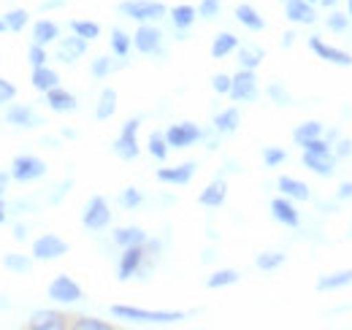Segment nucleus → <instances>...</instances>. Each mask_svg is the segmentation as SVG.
Wrapping results in <instances>:
<instances>
[{
    "instance_id": "nucleus-62",
    "label": "nucleus",
    "mask_w": 352,
    "mask_h": 330,
    "mask_svg": "<svg viewBox=\"0 0 352 330\" xmlns=\"http://www.w3.org/2000/svg\"><path fill=\"white\" fill-rule=\"evenodd\" d=\"M350 233H352V230H350Z\"/></svg>"
},
{
    "instance_id": "nucleus-58",
    "label": "nucleus",
    "mask_w": 352,
    "mask_h": 330,
    "mask_svg": "<svg viewBox=\"0 0 352 330\" xmlns=\"http://www.w3.org/2000/svg\"><path fill=\"white\" fill-rule=\"evenodd\" d=\"M6 179H8V173H0V195H3V184H6Z\"/></svg>"
},
{
    "instance_id": "nucleus-9",
    "label": "nucleus",
    "mask_w": 352,
    "mask_h": 330,
    "mask_svg": "<svg viewBox=\"0 0 352 330\" xmlns=\"http://www.w3.org/2000/svg\"><path fill=\"white\" fill-rule=\"evenodd\" d=\"M49 298L57 300V303H76V300H82V287H79L71 276L60 274V276H54L52 285H49Z\"/></svg>"
},
{
    "instance_id": "nucleus-53",
    "label": "nucleus",
    "mask_w": 352,
    "mask_h": 330,
    "mask_svg": "<svg viewBox=\"0 0 352 330\" xmlns=\"http://www.w3.org/2000/svg\"><path fill=\"white\" fill-rule=\"evenodd\" d=\"M336 201H352V182H344L336 192Z\"/></svg>"
},
{
    "instance_id": "nucleus-34",
    "label": "nucleus",
    "mask_w": 352,
    "mask_h": 330,
    "mask_svg": "<svg viewBox=\"0 0 352 330\" xmlns=\"http://www.w3.org/2000/svg\"><path fill=\"white\" fill-rule=\"evenodd\" d=\"M236 282H239V271L225 268V271H217V274H212V276L206 279V287H209V289H222V287L236 285Z\"/></svg>"
},
{
    "instance_id": "nucleus-50",
    "label": "nucleus",
    "mask_w": 352,
    "mask_h": 330,
    "mask_svg": "<svg viewBox=\"0 0 352 330\" xmlns=\"http://www.w3.org/2000/svg\"><path fill=\"white\" fill-rule=\"evenodd\" d=\"M230 84H233V76H225V74H217V76L212 79L214 92H220V95H228V92H230Z\"/></svg>"
},
{
    "instance_id": "nucleus-14",
    "label": "nucleus",
    "mask_w": 352,
    "mask_h": 330,
    "mask_svg": "<svg viewBox=\"0 0 352 330\" xmlns=\"http://www.w3.org/2000/svg\"><path fill=\"white\" fill-rule=\"evenodd\" d=\"M271 217L285 228H298L301 225V217H298V211H296L290 198H274L271 201Z\"/></svg>"
},
{
    "instance_id": "nucleus-57",
    "label": "nucleus",
    "mask_w": 352,
    "mask_h": 330,
    "mask_svg": "<svg viewBox=\"0 0 352 330\" xmlns=\"http://www.w3.org/2000/svg\"><path fill=\"white\" fill-rule=\"evenodd\" d=\"M16 239H19V241H25V228H22V225L16 228Z\"/></svg>"
},
{
    "instance_id": "nucleus-55",
    "label": "nucleus",
    "mask_w": 352,
    "mask_h": 330,
    "mask_svg": "<svg viewBox=\"0 0 352 330\" xmlns=\"http://www.w3.org/2000/svg\"><path fill=\"white\" fill-rule=\"evenodd\" d=\"M339 0H320V6H325V8H333Z\"/></svg>"
},
{
    "instance_id": "nucleus-47",
    "label": "nucleus",
    "mask_w": 352,
    "mask_h": 330,
    "mask_svg": "<svg viewBox=\"0 0 352 330\" xmlns=\"http://www.w3.org/2000/svg\"><path fill=\"white\" fill-rule=\"evenodd\" d=\"M220 6H222V0H201L198 14H201L204 19H214V16L220 14Z\"/></svg>"
},
{
    "instance_id": "nucleus-8",
    "label": "nucleus",
    "mask_w": 352,
    "mask_h": 330,
    "mask_svg": "<svg viewBox=\"0 0 352 330\" xmlns=\"http://www.w3.org/2000/svg\"><path fill=\"white\" fill-rule=\"evenodd\" d=\"M63 254H68V244L60 236H54V233H44L41 239L33 241V257L36 260H44L46 263V260H57Z\"/></svg>"
},
{
    "instance_id": "nucleus-52",
    "label": "nucleus",
    "mask_w": 352,
    "mask_h": 330,
    "mask_svg": "<svg viewBox=\"0 0 352 330\" xmlns=\"http://www.w3.org/2000/svg\"><path fill=\"white\" fill-rule=\"evenodd\" d=\"M352 155V144L347 138H342L339 144H336V157H350Z\"/></svg>"
},
{
    "instance_id": "nucleus-46",
    "label": "nucleus",
    "mask_w": 352,
    "mask_h": 330,
    "mask_svg": "<svg viewBox=\"0 0 352 330\" xmlns=\"http://www.w3.org/2000/svg\"><path fill=\"white\" fill-rule=\"evenodd\" d=\"M304 152H314V155H333V152H331V144H328L322 135L307 141V144H304Z\"/></svg>"
},
{
    "instance_id": "nucleus-43",
    "label": "nucleus",
    "mask_w": 352,
    "mask_h": 330,
    "mask_svg": "<svg viewBox=\"0 0 352 330\" xmlns=\"http://www.w3.org/2000/svg\"><path fill=\"white\" fill-rule=\"evenodd\" d=\"M285 160H287L285 149H279V146H265L263 149V163L268 168H276V165H282Z\"/></svg>"
},
{
    "instance_id": "nucleus-30",
    "label": "nucleus",
    "mask_w": 352,
    "mask_h": 330,
    "mask_svg": "<svg viewBox=\"0 0 352 330\" xmlns=\"http://www.w3.org/2000/svg\"><path fill=\"white\" fill-rule=\"evenodd\" d=\"M6 120L11 124H16V127H30V124L38 122V117L33 114L30 106H11L8 114H6Z\"/></svg>"
},
{
    "instance_id": "nucleus-13",
    "label": "nucleus",
    "mask_w": 352,
    "mask_h": 330,
    "mask_svg": "<svg viewBox=\"0 0 352 330\" xmlns=\"http://www.w3.org/2000/svg\"><path fill=\"white\" fill-rule=\"evenodd\" d=\"M285 14L293 25H314L317 22V11L307 0H285Z\"/></svg>"
},
{
    "instance_id": "nucleus-6",
    "label": "nucleus",
    "mask_w": 352,
    "mask_h": 330,
    "mask_svg": "<svg viewBox=\"0 0 352 330\" xmlns=\"http://www.w3.org/2000/svg\"><path fill=\"white\" fill-rule=\"evenodd\" d=\"M309 49H311L320 60H325V63H331V65H342V68H350L352 65L350 52H344V49H339V46L325 43L320 36H311V38H309Z\"/></svg>"
},
{
    "instance_id": "nucleus-20",
    "label": "nucleus",
    "mask_w": 352,
    "mask_h": 330,
    "mask_svg": "<svg viewBox=\"0 0 352 330\" xmlns=\"http://www.w3.org/2000/svg\"><path fill=\"white\" fill-rule=\"evenodd\" d=\"M85 52H87V41L79 38L76 33H74L71 38H63L60 46H57V57H60L63 63H74V60H79Z\"/></svg>"
},
{
    "instance_id": "nucleus-59",
    "label": "nucleus",
    "mask_w": 352,
    "mask_h": 330,
    "mask_svg": "<svg viewBox=\"0 0 352 330\" xmlns=\"http://www.w3.org/2000/svg\"><path fill=\"white\" fill-rule=\"evenodd\" d=\"M347 14L352 16V0H347Z\"/></svg>"
},
{
    "instance_id": "nucleus-10",
    "label": "nucleus",
    "mask_w": 352,
    "mask_h": 330,
    "mask_svg": "<svg viewBox=\"0 0 352 330\" xmlns=\"http://www.w3.org/2000/svg\"><path fill=\"white\" fill-rule=\"evenodd\" d=\"M198 138H201V127L195 122H179V124H171V127L166 130V141H168V146H174V149L192 146Z\"/></svg>"
},
{
    "instance_id": "nucleus-60",
    "label": "nucleus",
    "mask_w": 352,
    "mask_h": 330,
    "mask_svg": "<svg viewBox=\"0 0 352 330\" xmlns=\"http://www.w3.org/2000/svg\"><path fill=\"white\" fill-rule=\"evenodd\" d=\"M3 30H6V22H3V16H0V33H3Z\"/></svg>"
},
{
    "instance_id": "nucleus-26",
    "label": "nucleus",
    "mask_w": 352,
    "mask_h": 330,
    "mask_svg": "<svg viewBox=\"0 0 352 330\" xmlns=\"http://www.w3.org/2000/svg\"><path fill=\"white\" fill-rule=\"evenodd\" d=\"M168 14H171L174 28L187 30V28H192V22H195V16H198V8H192V6H187V3H182V6H174Z\"/></svg>"
},
{
    "instance_id": "nucleus-21",
    "label": "nucleus",
    "mask_w": 352,
    "mask_h": 330,
    "mask_svg": "<svg viewBox=\"0 0 352 330\" xmlns=\"http://www.w3.org/2000/svg\"><path fill=\"white\" fill-rule=\"evenodd\" d=\"M352 285V271H333V274H325L317 279V292H336L342 287H350Z\"/></svg>"
},
{
    "instance_id": "nucleus-19",
    "label": "nucleus",
    "mask_w": 352,
    "mask_h": 330,
    "mask_svg": "<svg viewBox=\"0 0 352 330\" xmlns=\"http://www.w3.org/2000/svg\"><path fill=\"white\" fill-rule=\"evenodd\" d=\"M192 176H195V163H184L176 165V168H160L157 170V179L163 184H187Z\"/></svg>"
},
{
    "instance_id": "nucleus-41",
    "label": "nucleus",
    "mask_w": 352,
    "mask_h": 330,
    "mask_svg": "<svg viewBox=\"0 0 352 330\" xmlns=\"http://www.w3.org/2000/svg\"><path fill=\"white\" fill-rule=\"evenodd\" d=\"M325 28L331 30V33H344V30H350V16H344V14H339V11H331L328 16H325Z\"/></svg>"
},
{
    "instance_id": "nucleus-12",
    "label": "nucleus",
    "mask_w": 352,
    "mask_h": 330,
    "mask_svg": "<svg viewBox=\"0 0 352 330\" xmlns=\"http://www.w3.org/2000/svg\"><path fill=\"white\" fill-rule=\"evenodd\" d=\"M160 43H163V33H160L155 25H149V22L138 25V30H135V36H133V46H135L141 54H155V52H160Z\"/></svg>"
},
{
    "instance_id": "nucleus-4",
    "label": "nucleus",
    "mask_w": 352,
    "mask_h": 330,
    "mask_svg": "<svg viewBox=\"0 0 352 330\" xmlns=\"http://www.w3.org/2000/svg\"><path fill=\"white\" fill-rule=\"evenodd\" d=\"M233 100H239V103H250V100H255L258 98V76H255V71H250V68H241L236 76H233V84H230V92H228Z\"/></svg>"
},
{
    "instance_id": "nucleus-7",
    "label": "nucleus",
    "mask_w": 352,
    "mask_h": 330,
    "mask_svg": "<svg viewBox=\"0 0 352 330\" xmlns=\"http://www.w3.org/2000/svg\"><path fill=\"white\" fill-rule=\"evenodd\" d=\"M44 173H46V163L38 160V157H33V155H22V157H16L11 163V176L16 182H36Z\"/></svg>"
},
{
    "instance_id": "nucleus-27",
    "label": "nucleus",
    "mask_w": 352,
    "mask_h": 330,
    "mask_svg": "<svg viewBox=\"0 0 352 330\" xmlns=\"http://www.w3.org/2000/svg\"><path fill=\"white\" fill-rule=\"evenodd\" d=\"M60 38V28L54 25V22H49V19H41V22H36V28H33V43H46L57 41Z\"/></svg>"
},
{
    "instance_id": "nucleus-11",
    "label": "nucleus",
    "mask_w": 352,
    "mask_h": 330,
    "mask_svg": "<svg viewBox=\"0 0 352 330\" xmlns=\"http://www.w3.org/2000/svg\"><path fill=\"white\" fill-rule=\"evenodd\" d=\"M146 257V249L144 247H125V252L120 254V263H117V279L120 282H128L138 274L141 263Z\"/></svg>"
},
{
    "instance_id": "nucleus-51",
    "label": "nucleus",
    "mask_w": 352,
    "mask_h": 330,
    "mask_svg": "<svg viewBox=\"0 0 352 330\" xmlns=\"http://www.w3.org/2000/svg\"><path fill=\"white\" fill-rule=\"evenodd\" d=\"M14 95H16V87L11 82H6V79H0V103H8Z\"/></svg>"
},
{
    "instance_id": "nucleus-32",
    "label": "nucleus",
    "mask_w": 352,
    "mask_h": 330,
    "mask_svg": "<svg viewBox=\"0 0 352 330\" xmlns=\"http://www.w3.org/2000/svg\"><path fill=\"white\" fill-rule=\"evenodd\" d=\"M322 133H325V127H322L320 122H314V120H311V122L298 124V127L293 130V141H296L298 146H304L307 141H311V138H320Z\"/></svg>"
},
{
    "instance_id": "nucleus-1",
    "label": "nucleus",
    "mask_w": 352,
    "mask_h": 330,
    "mask_svg": "<svg viewBox=\"0 0 352 330\" xmlns=\"http://www.w3.org/2000/svg\"><path fill=\"white\" fill-rule=\"evenodd\" d=\"M111 314L117 320H128V322H146V325H171L184 320L182 311H149V309H135V306H111Z\"/></svg>"
},
{
    "instance_id": "nucleus-23",
    "label": "nucleus",
    "mask_w": 352,
    "mask_h": 330,
    "mask_svg": "<svg viewBox=\"0 0 352 330\" xmlns=\"http://www.w3.org/2000/svg\"><path fill=\"white\" fill-rule=\"evenodd\" d=\"M236 19H239L247 30H255V33H261V30L265 28V19L258 14V8H255V6H250V3L236 6Z\"/></svg>"
},
{
    "instance_id": "nucleus-36",
    "label": "nucleus",
    "mask_w": 352,
    "mask_h": 330,
    "mask_svg": "<svg viewBox=\"0 0 352 330\" xmlns=\"http://www.w3.org/2000/svg\"><path fill=\"white\" fill-rule=\"evenodd\" d=\"M131 46H133V38L125 33V30H114L111 33V52L117 54V57H128V52H131Z\"/></svg>"
},
{
    "instance_id": "nucleus-56",
    "label": "nucleus",
    "mask_w": 352,
    "mask_h": 330,
    "mask_svg": "<svg viewBox=\"0 0 352 330\" xmlns=\"http://www.w3.org/2000/svg\"><path fill=\"white\" fill-rule=\"evenodd\" d=\"M6 217H8V214H6V206H3V201H0V225L6 222Z\"/></svg>"
},
{
    "instance_id": "nucleus-28",
    "label": "nucleus",
    "mask_w": 352,
    "mask_h": 330,
    "mask_svg": "<svg viewBox=\"0 0 352 330\" xmlns=\"http://www.w3.org/2000/svg\"><path fill=\"white\" fill-rule=\"evenodd\" d=\"M239 49V38L233 36V33H220L214 41H212V57L214 60H222V57H228L230 52H236Z\"/></svg>"
},
{
    "instance_id": "nucleus-2",
    "label": "nucleus",
    "mask_w": 352,
    "mask_h": 330,
    "mask_svg": "<svg viewBox=\"0 0 352 330\" xmlns=\"http://www.w3.org/2000/svg\"><path fill=\"white\" fill-rule=\"evenodd\" d=\"M120 11L125 14V16H131L135 22H157V19H163L166 16V6L163 3H157V0H125V3H120Z\"/></svg>"
},
{
    "instance_id": "nucleus-37",
    "label": "nucleus",
    "mask_w": 352,
    "mask_h": 330,
    "mask_svg": "<svg viewBox=\"0 0 352 330\" xmlns=\"http://www.w3.org/2000/svg\"><path fill=\"white\" fill-rule=\"evenodd\" d=\"M282 263H285V254H282V252H261V254L255 257V265H258L261 271H276Z\"/></svg>"
},
{
    "instance_id": "nucleus-61",
    "label": "nucleus",
    "mask_w": 352,
    "mask_h": 330,
    "mask_svg": "<svg viewBox=\"0 0 352 330\" xmlns=\"http://www.w3.org/2000/svg\"><path fill=\"white\" fill-rule=\"evenodd\" d=\"M307 3H311V6H317V3H320V0H307Z\"/></svg>"
},
{
    "instance_id": "nucleus-22",
    "label": "nucleus",
    "mask_w": 352,
    "mask_h": 330,
    "mask_svg": "<svg viewBox=\"0 0 352 330\" xmlns=\"http://www.w3.org/2000/svg\"><path fill=\"white\" fill-rule=\"evenodd\" d=\"M225 195H228V184H225V179H214V182L198 195V201H201V206L217 208L225 204Z\"/></svg>"
},
{
    "instance_id": "nucleus-35",
    "label": "nucleus",
    "mask_w": 352,
    "mask_h": 330,
    "mask_svg": "<svg viewBox=\"0 0 352 330\" xmlns=\"http://www.w3.org/2000/svg\"><path fill=\"white\" fill-rule=\"evenodd\" d=\"M71 30H74L79 38H85V41H92V38L100 36V25H98V22H87V19H74V22H71Z\"/></svg>"
},
{
    "instance_id": "nucleus-15",
    "label": "nucleus",
    "mask_w": 352,
    "mask_h": 330,
    "mask_svg": "<svg viewBox=\"0 0 352 330\" xmlns=\"http://www.w3.org/2000/svg\"><path fill=\"white\" fill-rule=\"evenodd\" d=\"M46 103H49V109L52 111H57V114H71V111H76V98L68 92V89H63V87H52L49 92H46Z\"/></svg>"
},
{
    "instance_id": "nucleus-40",
    "label": "nucleus",
    "mask_w": 352,
    "mask_h": 330,
    "mask_svg": "<svg viewBox=\"0 0 352 330\" xmlns=\"http://www.w3.org/2000/svg\"><path fill=\"white\" fill-rule=\"evenodd\" d=\"M3 265H6L8 271H14V274H28L33 263H30L28 254H6V257H3Z\"/></svg>"
},
{
    "instance_id": "nucleus-45",
    "label": "nucleus",
    "mask_w": 352,
    "mask_h": 330,
    "mask_svg": "<svg viewBox=\"0 0 352 330\" xmlns=\"http://www.w3.org/2000/svg\"><path fill=\"white\" fill-rule=\"evenodd\" d=\"M141 201H144V195H141L135 187H128V190L120 195V206L122 208H138L141 206Z\"/></svg>"
},
{
    "instance_id": "nucleus-18",
    "label": "nucleus",
    "mask_w": 352,
    "mask_h": 330,
    "mask_svg": "<svg viewBox=\"0 0 352 330\" xmlns=\"http://www.w3.org/2000/svg\"><path fill=\"white\" fill-rule=\"evenodd\" d=\"M68 317L65 314H57V311H36L28 322V328L33 330H60V328H68Z\"/></svg>"
},
{
    "instance_id": "nucleus-17",
    "label": "nucleus",
    "mask_w": 352,
    "mask_h": 330,
    "mask_svg": "<svg viewBox=\"0 0 352 330\" xmlns=\"http://www.w3.org/2000/svg\"><path fill=\"white\" fill-rule=\"evenodd\" d=\"M276 187H279V192H282L285 198H290V201H301V204H304V201H309V198H311L307 182L293 179V176H279Z\"/></svg>"
},
{
    "instance_id": "nucleus-42",
    "label": "nucleus",
    "mask_w": 352,
    "mask_h": 330,
    "mask_svg": "<svg viewBox=\"0 0 352 330\" xmlns=\"http://www.w3.org/2000/svg\"><path fill=\"white\" fill-rule=\"evenodd\" d=\"M265 92H268V98H271L276 106H290V103H293V95L285 89V84H279V82L268 84V89H265Z\"/></svg>"
},
{
    "instance_id": "nucleus-54",
    "label": "nucleus",
    "mask_w": 352,
    "mask_h": 330,
    "mask_svg": "<svg viewBox=\"0 0 352 330\" xmlns=\"http://www.w3.org/2000/svg\"><path fill=\"white\" fill-rule=\"evenodd\" d=\"M293 38H296L293 33H285V38H282V46H293Z\"/></svg>"
},
{
    "instance_id": "nucleus-49",
    "label": "nucleus",
    "mask_w": 352,
    "mask_h": 330,
    "mask_svg": "<svg viewBox=\"0 0 352 330\" xmlns=\"http://www.w3.org/2000/svg\"><path fill=\"white\" fill-rule=\"evenodd\" d=\"M28 60H30V65L33 68H41V65H46V52L41 43H33L30 46V52H28Z\"/></svg>"
},
{
    "instance_id": "nucleus-31",
    "label": "nucleus",
    "mask_w": 352,
    "mask_h": 330,
    "mask_svg": "<svg viewBox=\"0 0 352 330\" xmlns=\"http://www.w3.org/2000/svg\"><path fill=\"white\" fill-rule=\"evenodd\" d=\"M57 82H60L57 71H52V68H46V65L33 68V87H36L38 92H49L52 87H57Z\"/></svg>"
},
{
    "instance_id": "nucleus-48",
    "label": "nucleus",
    "mask_w": 352,
    "mask_h": 330,
    "mask_svg": "<svg viewBox=\"0 0 352 330\" xmlns=\"http://www.w3.org/2000/svg\"><path fill=\"white\" fill-rule=\"evenodd\" d=\"M74 328H85V330H109L111 325L109 322H103V320H92V317H79L76 322H71Z\"/></svg>"
},
{
    "instance_id": "nucleus-5",
    "label": "nucleus",
    "mask_w": 352,
    "mask_h": 330,
    "mask_svg": "<svg viewBox=\"0 0 352 330\" xmlns=\"http://www.w3.org/2000/svg\"><path fill=\"white\" fill-rule=\"evenodd\" d=\"M82 222H85L87 230H103L111 222V211H109L106 198H100V195L89 198L85 211H82Z\"/></svg>"
},
{
    "instance_id": "nucleus-38",
    "label": "nucleus",
    "mask_w": 352,
    "mask_h": 330,
    "mask_svg": "<svg viewBox=\"0 0 352 330\" xmlns=\"http://www.w3.org/2000/svg\"><path fill=\"white\" fill-rule=\"evenodd\" d=\"M28 11L25 8H14V11H8L6 16H3V22H6V30H14V33H19V30H25V25H28Z\"/></svg>"
},
{
    "instance_id": "nucleus-39",
    "label": "nucleus",
    "mask_w": 352,
    "mask_h": 330,
    "mask_svg": "<svg viewBox=\"0 0 352 330\" xmlns=\"http://www.w3.org/2000/svg\"><path fill=\"white\" fill-rule=\"evenodd\" d=\"M149 155H152L155 160H166V157H168L166 133H152V135H149Z\"/></svg>"
},
{
    "instance_id": "nucleus-44",
    "label": "nucleus",
    "mask_w": 352,
    "mask_h": 330,
    "mask_svg": "<svg viewBox=\"0 0 352 330\" xmlns=\"http://www.w3.org/2000/svg\"><path fill=\"white\" fill-rule=\"evenodd\" d=\"M111 68H114L111 57H98V60H92V65H89V71H92V76H95V79L109 76V74H111Z\"/></svg>"
},
{
    "instance_id": "nucleus-24",
    "label": "nucleus",
    "mask_w": 352,
    "mask_h": 330,
    "mask_svg": "<svg viewBox=\"0 0 352 330\" xmlns=\"http://www.w3.org/2000/svg\"><path fill=\"white\" fill-rule=\"evenodd\" d=\"M114 241L120 244V247H146L149 244V239H146V233L141 230V228H120V230H114Z\"/></svg>"
},
{
    "instance_id": "nucleus-29",
    "label": "nucleus",
    "mask_w": 352,
    "mask_h": 330,
    "mask_svg": "<svg viewBox=\"0 0 352 330\" xmlns=\"http://www.w3.org/2000/svg\"><path fill=\"white\" fill-rule=\"evenodd\" d=\"M239 122H241V114H239V109H225L220 111L217 117H214V127H217V133H236L239 130Z\"/></svg>"
},
{
    "instance_id": "nucleus-16",
    "label": "nucleus",
    "mask_w": 352,
    "mask_h": 330,
    "mask_svg": "<svg viewBox=\"0 0 352 330\" xmlns=\"http://www.w3.org/2000/svg\"><path fill=\"white\" fill-rule=\"evenodd\" d=\"M304 165H307L311 173L322 176V179H331L336 173V157L333 155H314V152H304Z\"/></svg>"
},
{
    "instance_id": "nucleus-33",
    "label": "nucleus",
    "mask_w": 352,
    "mask_h": 330,
    "mask_svg": "<svg viewBox=\"0 0 352 330\" xmlns=\"http://www.w3.org/2000/svg\"><path fill=\"white\" fill-rule=\"evenodd\" d=\"M261 60H263V49H261V46H241V49H239V63H241V68L255 71V68L261 65Z\"/></svg>"
},
{
    "instance_id": "nucleus-25",
    "label": "nucleus",
    "mask_w": 352,
    "mask_h": 330,
    "mask_svg": "<svg viewBox=\"0 0 352 330\" xmlns=\"http://www.w3.org/2000/svg\"><path fill=\"white\" fill-rule=\"evenodd\" d=\"M114 111H117V92H114L111 87H106V89L100 92L98 106H95V117L103 122V120H111V117H114Z\"/></svg>"
},
{
    "instance_id": "nucleus-3",
    "label": "nucleus",
    "mask_w": 352,
    "mask_h": 330,
    "mask_svg": "<svg viewBox=\"0 0 352 330\" xmlns=\"http://www.w3.org/2000/svg\"><path fill=\"white\" fill-rule=\"evenodd\" d=\"M138 127H141V122H138V120H131V122H125L122 133L117 135V141H114V155H117L120 160H135V157H138V152H141V146H138Z\"/></svg>"
}]
</instances>
